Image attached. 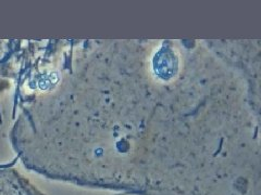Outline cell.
I'll list each match as a JSON object with an SVG mask.
<instances>
[{"label":"cell","instance_id":"cell-1","mask_svg":"<svg viewBox=\"0 0 261 195\" xmlns=\"http://www.w3.org/2000/svg\"><path fill=\"white\" fill-rule=\"evenodd\" d=\"M151 72L158 80L167 83L175 78L179 70V55L171 45L160 46L153 53Z\"/></svg>","mask_w":261,"mask_h":195},{"label":"cell","instance_id":"cell-2","mask_svg":"<svg viewBox=\"0 0 261 195\" xmlns=\"http://www.w3.org/2000/svg\"><path fill=\"white\" fill-rule=\"evenodd\" d=\"M58 81V74L56 73H53V74L49 75H45L42 78L38 80V87L43 90H46L50 86H53L54 84H56Z\"/></svg>","mask_w":261,"mask_h":195}]
</instances>
